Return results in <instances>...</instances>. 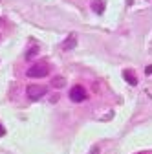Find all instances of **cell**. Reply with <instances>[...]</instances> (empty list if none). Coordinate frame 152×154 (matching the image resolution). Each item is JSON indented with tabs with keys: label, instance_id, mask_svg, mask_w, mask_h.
<instances>
[{
	"label": "cell",
	"instance_id": "cell-1",
	"mask_svg": "<svg viewBox=\"0 0 152 154\" xmlns=\"http://www.w3.org/2000/svg\"><path fill=\"white\" fill-rule=\"evenodd\" d=\"M48 72H50V70H48V64H46V63H39V64L29 66L28 72H26V75L31 77V79H42V77L48 75Z\"/></svg>",
	"mask_w": 152,
	"mask_h": 154
},
{
	"label": "cell",
	"instance_id": "cell-2",
	"mask_svg": "<svg viewBox=\"0 0 152 154\" xmlns=\"http://www.w3.org/2000/svg\"><path fill=\"white\" fill-rule=\"evenodd\" d=\"M46 94H48V88L42 86V85H29V86L26 88V95H28L31 101H37V99L44 97Z\"/></svg>",
	"mask_w": 152,
	"mask_h": 154
},
{
	"label": "cell",
	"instance_id": "cell-3",
	"mask_svg": "<svg viewBox=\"0 0 152 154\" xmlns=\"http://www.w3.org/2000/svg\"><path fill=\"white\" fill-rule=\"evenodd\" d=\"M70 99H71L73 103H83V101L86 99V92H84V88H83L81 85H75V86L70 90Z\"/></svg>",
	"mask_w": 152,
	"mask_h": 154
},
{
	"label": "cell",
	"instance_id": "cell-4",
	"mask_svg": "<svg viewBox=\"0 0 152 154\" xmlns=\"http://www.w3.org/2000/svg\"><path fill=\"white\" fill-rule=\"evenodd\" d=\"M75 46H77V35L71 33V35L66 38V41L62 42V48H64V50H73Z\"/></svg>",
	"mask_w": 152,
	"mask_h": 154
},
{
	"label": "cell",
	"instance_id": "cell-5",
	"mask_svg": "<svg viewBox=\"0 0 152 154\" xmlns=\"http://www.w3.org/2000/svg\"><path fill=\"white\" fill-rule=\"evenodd\" d=\"M123 77H125V79H126L132 86L138 85V77H136V73L132 72V70H125V72H123Z\"/></svg>",
	"mask_w": 152,
	"mask_h": 154
},
{
	"label": "cell",
	"instance_id": "cell-6",
	"mask_svg": "<svg viewBox=\"0 0 152 154\" xmlns=\"http://www.w3.org/2000/svg\"><path fill=\"white\" fill-rule=\"evenodd\" d=\"M92 9L101 15L105 11V2H103V0H93V2H92Z\"/></svg>",
	"mask_w": 152,
	"mask_h": 154
},
{
	"label": "cell",
	"instance_id": "cell-7",
	"mask_svg": "<svg viewBox=\"0 0 152 154\" xmlns=\"http://www.w3.org/2000/svg\"><path fill=\"white\" fill-rule=\"evenodd\" d=\"M51 83H53L55 88H62V86L66 85V79H64L62 75H57V77H53V81H51Z\"/></svg>",
	"mask_w": 152,
	"mask_h": 154
},
{
	"label": "cell",
	"instance_id": "cell-8",
	"mask_svg": "<svg viewBox=\"0 0 152 154\" xmlns=\"http://www.w3.org/2000/svg\"><path fill=\"white\" fill-rule=\"evenodd\" d=\"M37 53H39V46H31V48L26 51V59H28V61H29V59H33Z\"/></svg>",
	"mask_w": 152,
	"mask_h": 154
},
{
	"label": "cell",
	"instance_id": "cell-9",
	"mask_svg": "<svg viewBox=\"0 0 152 154\" xmlns=\"http://www.w3.org/2000/svg\"><path fill=\"white\" fill-rule=\"evenodd\" d=\"M0 136H6V128L2 127V123H0Z\"/></svg>",
	"mask_w": 152,
	"mask_h": 154
},
{
	"label": "cell",
	"instance_id": "cell-10",
	"mask_svg": "<svg viewBox=\"0 0 152 154\" xmlns=\"http://www.w3.org/2000/svg\"><path fill=\"white\" fill-rule=\"evenodd\" d=\"M92 154H99V149H97V147H93V150H92Z\"/></svg>",
	"mask_w": 152,
	"mask_h": 154
},
{
	"label": "cell",
	"instance_id": "cell-11",
	"mask_svg": "<svg viewBox=\"0 0 152 154\" xmlns=\"http://www.w3.org/2000/svg\"><path fill=\"white\" fill-rule=\"evenodd\" d=\"M147 73H152V66H148V68H147Z\"/></svg>",
	"mask_w": 152,
	"mask_h": 154
}]
</instances>
